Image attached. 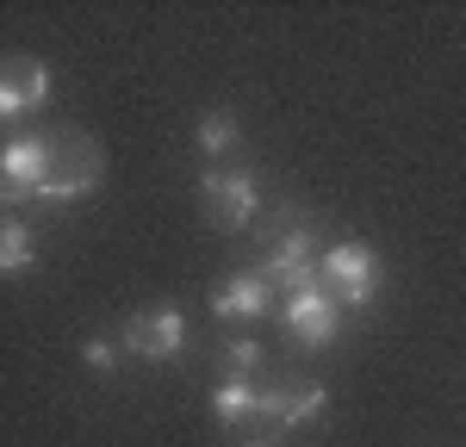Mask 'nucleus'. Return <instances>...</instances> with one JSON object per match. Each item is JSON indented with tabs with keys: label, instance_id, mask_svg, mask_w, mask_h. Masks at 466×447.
Listing matches in <instances>:
<instances>
[{
	"label": "nucleus",
	"instance_id": "2eb2a0df",
	"mask_svg": "<svg viewBox=\"0 0 466 447\" xmlns=\"http://www.w3.org/2000/svg\"><path fill=\"white\" fill-rule=\"evenodd\" d=\"M81 361H87L94 372H112V367H118V342H100V335L81 342Z\"/></svg>",
	"mask_w": 466,
	"mask_h": 447
},
{
	"label": "nucleus",
	"instance_id": "0eeeda50",
	"mask_svg": "<svg viewBox=\"0 0 466 447\" xmlns=\"http://www.w3.org/2000/svg\"><path fill=\"white\" fill-rule=\"evenodd\" d=\"M137 361H175L180 342H187V317H180L175 304H156V311H137L131 323H125V335H118Z\"/></svg>",
	"mask_w": 466,
	"mask_h": 447
},
{
	"label": "nucleus",
	"instance_id": "f257e3e1",
	"mask_svg": "<svg viewBox=\"0 0 466 447\" xmlns=\"http://www.w3.org/2000/svg\"><path fill=\"white\" fill-rule=\"evenodd\" d=\"M44 144H50L44 186H37V199H44V205H69V199H87L94 186L106 181V149L94 144L87 131H44Z\"/></svg>",
	"mask_w": 466,
	"mask_h": 447
},
{
	"label": "nucleus",
	"instance_id": "6e6552de",
	"mask_svg": "<svg viewBox=\"0 0 466 447\" xmlns=\"http://www.w3.org/2000/svg\"><path fill=\"white\" fill-rule=\"evenodd\" d=\"M44 100H50V69L37 56H6L0 63V124L32 118Z\"/></svg>",
	"mask_w": 466,
	"mask_h": 447
},
{
	"label": "nucleus",
	"instance_id": "20e7f679",
	"mask_svg": "<svg viewBox=\"0 0 466 447\" xmlns=\"http://www.w3.org/2000/svg\"><path fill=\"white\" fill-rule=\"evenodd\" d=\"M268 286H287V293H305V286H318V243H311V224L292 218L280 236H274V249L268 261L255 267Z\"/></svg>",
	"mask_w": 466,
	"mask_h": 447
},
{
	"label": "nucleus",
	"instance_id": "f8f14e48",
	"mask_svg": "<svg viewBox=\"0 0 466 447\" xmlns=\"http://www.w3.org/2000/svg\"><path fill=\"white\" fill-rule=\"evenodd\" d=\"M237 137H243V118H237V112H206V118H199V149H206V155H224V149H237Z\"/></svg>",
	"mask_w": 466,
	"mask_h": 447
},
{
	"label": "nucleus",
	"instance_id": "f03ea898",
	"mask_svg": "<svg viewBox=\"0 0 466 447\" xmlns=\"http://www.w3.org/2000/svg\"><path fill=\"white\" fill-rule=\"evenodd\" d=\"M199 212L218 230H249L261 212V186L249 168H206L199 174Z\"/></svg>",
	"mask_w": 466,
	"mask_h": 447
},
{
	"label": "nucleus",
	"instance_id": "423d86ee",
	"mask_svg": "<svg viewBox=\"0 0 466 447\" xmlns=\"http://www.w3.org/2000/svg\"><path fill=\"white\" fill-rule=\"evenodd\" d=\"M44 162H50V144H44V131H25V137L0 144V205L37 199V186H44Z\"/></svg>",
	"mask_w": 466,
	"mask_h": 447
},
{
	"label": "nucleus",
	"instance_id": "39448f33",
	"mask_svg": "<svg viewBox=\"0 0 466 447\" xmlns=\"http://www.w3.org/2000/svg\"><path fill=\"white\" fill-rule=\"evenodd\" d=\"M280 323H287V335L299 348H329V342L342 335V304L323 293V280H318V286H305V293H287Z\"/></svg>",
	"mask_w": 466,
	"mask_h": 447
},
{
	"label": "nucleus",
	"instance_id": "9d476101",
	"mask_svg": "<svg viewBox=\"0 0 466 447\" xmlns=\"http://www.w3.org/2000/svg\"><path fill=\"white\" fill-rule=\"evenodd\" d=\"M268 304H274V286L261 273H230L212 293V311L224 323H255V317H268Z\"/></svg>",
	"mask_w": 466,
	"mask_h": 447
},
{
	"label": "nucleus",
	"instance_id": "4468645a",
	"mask_svg": "<svg viewBox=\"0 0 466 447\" xmlns=\"http://www.w3.org/2000/svg\"><path fill=\"white\" fill-rule=\"evenodd\" d=\"M218 367H224V379H249V372L261 367V342H249V335H237V342H224V354H218Z\"/></svg>",
	"mask_w": 466,
	"mask_h": 447
},
{
	"label": "nucleus",
	"instance_id": "ddd939ff",
	"mask_svg": "<svg viewBox=\"0 0 466 447\" xmlns=\"http://www.w3.org/2000/svg\"><path fill=\"white\" fill-rule=\"evenodd\" d=\"M212 410L224 416V422H249L255 416V385L249 379H224V385L212 392Z\"/></svg>",
	"mask_w": 466,
	"mask_h": 447
},
{
	"label": "nucleus",
	"instance_id": "9b49d317",
	"mask_svg": "<svg viewBox=\"0 0 466 447\" xmlns=\"http://www.w3.org/2000/svg\"><path fill=\"white\" fill-rule=\"evenodd\" d=\"M32 261H37L32 230H25L19 218H6V212H0V273H25Z\"/></svg>",
	"mask_w": 466,
	"mask_h": 447
},
{
	"label": "nucleus",
	"instance_id": "1a4fd4ad",
	"mask_svg": "<svg viewBox=\"0 0 466 447\" xmlns=\"http://www.w3.org/2000/svg\"><path fill=\"white\" fill-rule=\"evenodd\" d=\"M323 404H329L323 385H274V392H255V416L268 429H305Z\"/></svg>",
	"mask_w": 466,
	"mask_h": 447
},
{
	"label": "nucleus",
	"instance_id": "7ed1b4c3",
	"mask_svg": "<svg viewBox=\"0 0 466 447\" xmlns=\"http://www.w3.org/2000/svg\"><path fill=\"white\" fill-rule=\"evenodd\" d=\"M318 280H323V293L336 298V304L367 311V304H373V293H380V261H373V249H367V243H336V249H323Z\"/></svg>",
	"mask_w": 466,
	"mask_h": 447
}]
</instances>
